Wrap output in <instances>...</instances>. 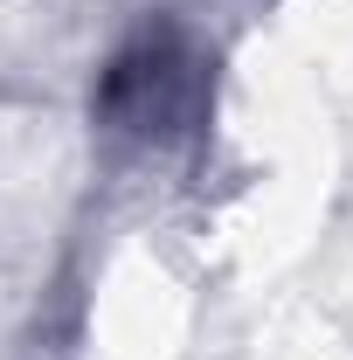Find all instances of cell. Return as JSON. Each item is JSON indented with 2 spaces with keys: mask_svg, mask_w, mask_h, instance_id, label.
I'll return each instance as SVG.
<instances>
[{
  "mask_svg": "<svg viewBox=\"0 0 353 360\" xmlns=\"http://www.w3.org/2000/svg\"><path fill=\"white\" fill-rule=\"evenodd\" d=\"M208 97H215L208 56L187 42L174 21H153L146 35H132L104 63V77H97V118L125 139H146V146L160 139L167 146V139L201 125Z\"/></svg>",
  "mask_w": 353,
  "mask_h": 360,
  "instance_id": "obj_1",
  "label": "cell"
}]
</instances>
